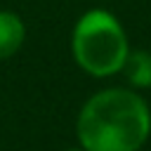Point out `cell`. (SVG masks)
<instances>
[{
	"mask_svg": "<svg viewBox=\"0 0 151 151\" xmlns=\"http://www.w3.org/2000/svg\"><path fill=\"white\" fill-rule=\"evenodd\" d=\"M149 134L151 109L132 87L94 92L76 118V137L85 151H139Z\"/></svg>",
	"mask_w": 151,
	"mask_h": 151,
	"instance_id": "cell-1",
	"label": "cell"
},
{
	"mask_svg": "<svg viewBox=\"0 0 151 151\" xmlns=\"http://www.w3.org/2000/svg\"><path fill=\"white\" fill-rule=\"evenodd\" d=\"M130 50L132 47L123 24L109 9H87L73 26L71 54L76 64L92 78H109L120 73Z\"/></svg>",
	"mask_w": 151,
	"mask_h": 151,
	"instance_id": "cell-2",
	"label": "cell"
},
{
	"mask_svg": "<svg viewBox=\"0 0 151 151\" xmlns=\"http://www.w3.org/2000/svg\"><path fill=\"white\" fill-rule=\"evenodd\" d=\"M26 40L24 19L9 9H0V61L14 57Z\"/></svg>",
	"mask_w": 151,
	"mask_h": 151,
	"instance_id": "cell-3",
	"label": "cell"
},
{
	"mask_svg": "<svg viewBox=\"0 0 151 151\" xmlns=\"http://www.w3.org/2000/svg\"><path fill=\"white\" fill-rule=\"evenodd\" d=\"M123 73L132 90L151 87V52L149 50H130Z\"/></svg>",
	"mask_w": 151,
	"mask_h": 151,
	"instance_id": "cell-4",
	"label": "cell"
},
{
	"mask_svg": "<svg viewBox=\"0 0 151 151\" xmlns=\"http://www.w3.org/2000/svg\"><path fill=\"white\" fill-rule=\"evenodd\" d=\"M64 151H85L83 146H78V149H64Z\"/></svg>",
	"mask_w": 151,
	"mask_h": 151,
	"instance_id": "cell-5",
	"label": "cell"
}]
</instances>
